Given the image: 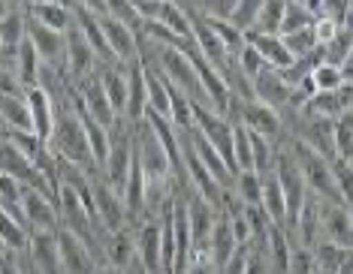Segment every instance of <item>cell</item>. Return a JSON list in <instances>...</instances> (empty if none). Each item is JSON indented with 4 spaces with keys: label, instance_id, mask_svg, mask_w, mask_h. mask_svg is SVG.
I'll return each mask as SVG.
<instances>
[{
    "label": "cell",
    "instance_id": "obj_23",
    "mask_svg": "<svg viewBox=\"0 0 353 274\" xmlns=\"http://www.w3.org/2000/svg\"><path fill=\"white\" fill-rule=\"evenodd\" d=\"M260 208L266 211V217L275 226L287 229V202H284V193H281V184L272 172L260 175Z\"/></svg>",
    "mask_w": 353,
    "mask_h": 274
},
{
    "label": "cell",
    "instance_id": "obj_18",
    "mask_svg": "<svg viewBox=\"0 0 353 274\" xmlns=\"http://www.w3.org/2000/svg\"><path fill=\"white\" fill-rule=\"evenodd\" d=\"M251 87H254V96H256V100H263V103H266V106H272V109L287 112V106H290V87L284 85V78H281L278 70L263 67V70L251 78Z\"/></svg>",
    "mask_w": 353,
    "mask_h": 274
},
{
    "label": "cell",
    "instance_id": "obj_11",
    "mask_svg": "<svg viewBox=\"0 0 353 274\" xmlns=\"http://www.w3.org/2000/svg\"><path fill=\"white\" fill-rule=\"evenodd\" d=\"M21 94H25V103H28L30 133L46 142L52 133V124H54V109H58V103H54V96H52V87L34 85V87H25Z\"/></svg>",
    "mask_w": 353,
    "mask_h": 274
},
{
    "label": "cell",
    "instance_id": "obj_36",
    "mask_svg": "<svg viewBox=\"0 0 353 274\" xmlns=\"http://www.w3.org/2000/svg\"><path fill=\"white\" fill-rule=\"evenodd\" d=\"M314 21V15L305 10L302 3H296V0H287L284 3V15H281V24H278V36L284 34H293V30L305 28V24Z\"/></svg>",
    "mask_w": 353,
    "mask_h": 274
},
{
    "label": "cell",
    "instance_id": "obj_38",
    "mask_svg": "<svg viewBox=\"0 0 353 274\" xmlns=\"http://www.w3.org/2000/svg\"><path fill=\"white\" fill-rule=\"evenodd\" d=\"M260 3L263 0H236V6H232V12H230V21L236 24L239 30H251L254 28V21H256V12H260Z\"/></svg>",
    "mask_w": 353,
    "mask_h": 274
},
{
    "label": "cell",
    "instance_id": "obj_34",
    "mask_svg": "<svg viewBox=\"0 0 353 274\" xmlns=\"http://www.w3.org/2000/svg\"><path fill=\"white\" fill-rule=\"evenodd\" d=\"M284 3H287V0H263L254 28L248 30V34H278L281 15H284Z\"/></svg>",
    "mask_w": 353,
    "mask_h": 274
},
{
    "label": "cell",
    "instance_id": "obj_31",
    "mask_svg": "<svg viewBox=\"0 0 353 274\" xmlns=\"http://www.w3.org/2000/svg\"><path fill=\"white\" fill-rule=\"evenodd\" d=\"M314 24V21H311ZM311 24H305V28L293 30V34H284L281 36V43H284V48L293 54V58H311L317 61V36H314V28Z\"/></svg>",
    "mask_w": 353,
    "mask_h": 274
},
{
    "label": "cell",
    "instance_id": "obj_39",
    "mask_svg": "<svg viewBox=\"0 0 353 274\" xmlns=\"http://www.w3.org/2000/svg\"><path fill=\"white\" fill-rule=\"evenodd\" d=\"M329 172H332L335 190L341 193V199L350 202V157H329Z\"/></svg>",
    "mask_w": 353,
    "mask_h": 274
},
{
    "label": "cell",
    "instance_id": "obj_29",
    "mask_svg": "<svg viewBox=\"0 0 353 274\" xmlns=\"http://www.w3.org/2000/svg\"><path fill=\"white\" fill-rule=\"evenodd\" d=\"M311 256H314V265L323 271H339L344 262H350V247H341V244H332L326 238H317L311 244Z\"/></svg>",
    "mask_w": 353,
    "mask_h": 274
},
{
    "label": "cell",
    "instance_id": "obj_27",
    "mask_svg": "<svg viewBox=\"0 0 353 274\" xmlns=\"http://www.w3.org/2000/svg\"><path fill=\"white\" fill-rule=\"evenodd\" d=\"M0 124L12 130H30V115L25 94H0Z\"/></svg>",
    "mask_w": 353,
    "mask_h": 274
},
{
    "label": "cell",
    "instance_id": "obj_20",
    "mask_svg": "<svg viewBox=\"0 0 353 274\" xmlns=\"http://www.w3.org/2000/svg\"><path fill=\"white\" fill-rule=\"evenodd\" d=\"M10 70H12V76H15V82H19L21 91H25V87L39 85V72H43V58L37 54V48L30 45V39H28V36L19 43V48H15Z\"/></svg>",
    "mask_w": 353,
    "mask_h": 274
},
{
    "label": "cell",
    "instance_id": "obj_16",
    "mask_svg": "<svg viewBox=\"0 0 353 274\" xmlns=\"http://www.w3.org/2000/svg\"><path fill=\"white\" fill-rule=\"evenodd\" d=\"M133 235H136V253H139L145 271L163 274V268H160V223H157V217H142L133 226Z\"/></svg>",
    "mask_w": 353,
    "mask_h": 274
},
{
    "label": "cell",
    "instance_id": "obj_40",
    "mask_svg": "<svg viewBox=\"0 0 353 274\" xmlns=\"http://www.w3.org/2000/svg\"><path fill=\"white\" fill-rule=\"evenodd\" d=\"M190 10H196L199 15H212V19H230L236 0H190Z\"/></svg>",
    "mask_w": 353,
    "mask_h": 274
},
{
    "label": "cell",
    "instance_id": "obj_21",
    "mask_svg": "<svg viewBox=\"0 0 353 274\" xmlns=\"http://www.w3.org/2000/svg\"><path fill=\"white\" fill-rule=\"evenodd\" d=\"M188 139H190V148H194V154H196L199 160H203V166L208 169V172H212V178L218 181L223 190H230V187H232V178H236V175L230 172V166L223 163V157H221L218 151H214L212 145H208V142L203 139V136H199V133L194 130V127L188 130Z\"/></svg>",
    "mask_w": 353,
    "mask_h": 274
},
{
    "label": "cell",
    "instance_id": "obj_6",
    "mask_svg": "<svg viewBox=\"0 0 353 274\" xmlns=\"http://www.w3.org/2000/svg\"><path fill=\"white\" fill-rule=\"evenodd\" d=\"M63 36H67V45H63V76H67L70 82H79V78L97 72L100 61L94 58V52H91V45H88V39L82 36V30H79L76 24H70Z\"/></svg>",
    "mask_w": 353,
    "mask_h": 274
},
{
    "label": "cell",
    "instance_id": "obj_4",
    "mask_svg": "<svg viewBox=\"0 0 353 274\" xmlns=\"http://www.w3.org/2000/svg\"><path fill=\"white\" fill-rule=\"evenodd\" d=\"M91 199H94V214H97V223L103 226V232H115L130 226L121 202V193L115 187H109L103 178H94L91 175Z\"/></svg>",
    "mask_w": 353,
    "mask_h": 274
},
{
    "label": "cell",
    "instance_id": "obj_25",
    "mask_svg": "<svg viewBox=\"0 0 353 274\" xmlns=\"http://www.w3.org/2000/svg\"><path fill=\"white\" fill-rule=\"evenodd\" d=\"M28 15L30 19H37L39 24H46V28L52 30H61V34H67V28L73 24V6H63V3H30L28 6Z\"/></svg>",
    "mask_w": 353,
    "mask_h": 274
},
{
    "label": "cell",
    "instance_id": "obj_10",
    "mask_svg": "<svg viewBox=\"0 0 353 274\" xmlns=\"http://www.w3.org/2000/svg\"><path fill=\"white\" fill-rule=\"evenodd\" d=\"M54 238H58V256H61L63 274H97L100 271V262L94 260V253L88 251L73 232L58 226L54 229Z\"/></svg>",
    "mask_w": 353,
    "mask_h": 274
},
{
    "label": "cell",
    "instance_id": "obj_48",
    "mask_svg": "<svg viewBox=\"0 0 353 274\" xmlns=\"http://www.w3.org/2000/svg\"><path fill=\"white\" fill-rule=\"evenodd\" d=\"M0 63H6V67H10V58H6V52H3V45H0Z\"/></svg>",
    "mask_w": 353,
    "mask_h": 274
},
{
    "label": "cell",
    "instance_id": "obj_51",
    "mask_svg": "<svg viewBox=\"0 0 353 274\" xmlns=\"http://www.w3.org/2000/svg\"><path fill=\"white\" fill-rule=\"evenodd\" d=\"M6 12V3H3V0H0V15H3Z\"/></svg>",
    "mask_w": 353,
    "mask_h": 274
},
{
    "label": "cell",
    "instance_id": "obj_17",
    "mask_svg": "<svg viewBox=\"0 0 353 274\" xmlns=\"http://www.w3.org/2000/svg\"><path fill=\"white\" fill-rule=\"evenodd\" d=\"M127 70V106H124V124H139L148 109L145 100V70H142V58L124 63Z\"/></svg>",
    "mask_w": 353,
    "mask_h": 274
},
{
    "label": "cell",
    "instance_id": "obj_15",
    "mask_svg": "<svg viewBox=\"0 0 353 274\" xmlns=\"http://www.w3.org/2000/svg\"><path fill=\"white\" fill-rule=\"evenodd\" d=\"M239 247V238H236V229H232V220L227 211H218L214 217V226H212V235H208V247H205V256L212 260L214 271L223 268V262L236 253Z\"/></svg>",
    "mask_w": 353,
    "mask_h": 274
},
{
    "label": "cell",
    "instance_id": "obj_14",
    "mask_svg": "<svg viewBox=\"0 0 353 274\" xmlns=\"http://www.w3.org/2000/svg\"><path fill=\"white\" fill-rule=\"evenodd\" d=\"M28 256L34 262L37 274H63L61 268V256H58V238L54 232H28Z\"/></svg>",
    "mask_w": 353,
    "mask_h": 274
},
{
    "label": "cell",
    "instance_id": "obj_32",
    "mask_svg": "<svg viewBox=\"0 0 353 274\" xmlns=\"http://www.w3.org/2000/svg\"><path fill=\"white\" fill-rule=\"evenodd\" d=\"M248 145H251V169L256 175L272 172V163H275V145H272L269 136H260L254 130H248Z\"/></svg>",
    "mask_w": 353,
    "mask_h": 274
},
{
    "label": "cell",
    "instance_id": "obj_30",
    "mask_svg": "<svg viewBox=\"0 0 353 274\" xmlns=\"http://www.w3.org/2000/svg\"><path fill=\"white\" fill-rule=\"evenodd\" d=\"M203 19H205L208 28L214 30V36L221 39V45H223V52H227V58H236V54L245 48V43H248L245 30H239L230 19H212V15H203Z\"/></svg>",
    "mask_w": 353,
    "mask_h": 274
},
{
    "label": "cell",
    "instance_id": "obj_2",
    "mask_svg": "<svg viewBox=\"0 0 353 274\" xmlns=\"http://www.w3.org/2000/svg\"><path fill=\"white\" fill-rule=\"evenodd\" d=\"M272 175L281 184V193H284V202H287V226H293L296 214H299L302 202L308 199V184L302 178V169L293 160L290 148H278L275 151V163H272Z\"/></svg>",
    "mask_w": 353,
    "mask_h": 274
},
{
    "label": "cell",
    "instance_id": "obj_50",
    "mask_svg": "<svg viewBox=\"0 0 353 274\" xmlns=\"http://www.w3.org/2000/svg\"><path fill=\"white\" fill-rule=\"evenodd\" d=\"M3 256H6V247H3V244H0V260H3Z\"/></svg>",
    "mask_w": 353,
    "mask_h": 274
},
{
    "label": "cell",
    "instance_id": "obj_42",
    "mask_svg": "<svg viewBox=\"0 0 353 274\" xmlns=\"http://www.w3.org/2000/svg\"><path fill=\"white\" fill-rule=\"evenodd\" d=\"M350 6H353V0H323L317 15L332 19L335 24H347L350 21Z\"/></svg>",
    "mask_w": 353,
    "mask_h": 274
},
{
    "label": "cell",
    "instance_id": "obj_45",
    "mask_svg": "<svg viewBox=\"0 0 353 274\" xmlns=\"http://www.w3.org/2000/svg\"><path fill=\"white\" fill-rule=\"evenodd\" d=\"M0 274H21L19 268H15V262H12V253H6L3 260H0Z\"/></svg>",
    "mask_w": 353,
    "mask_h": 274
},
{
    "label": "cell",
    "instance_id": "obj_37",
    "mask_svg": "<svg viewBox=\"0 0 353 274\" xmlns=\"http://www.w3.org/2000/svg\"><path fill=\"white\" fill-rule=\"evenodd\" d=\"M350 120H353L350 112L332 120V151H335V157H350V151H353V124Z\"/></svg>",
    "mask_w": 353,
    "mask_h": 274
},
{
    "label": "cell",
    "instance_id": "obj_26",
    "mask_svg": "<svg viewBox=\"0 0 353 274\" xmlns=\"http://www.w3.org/2000/svg\"><path fill=\"white\" fill-rule=\"evenodd\" d=\"M0 244L6 247V253H21L28 251V229L21 226V220L10 208L0 205Z\"/></svg>",
    "mask_w": 353,
    "mask_h": 274
},
{
    "label": "cell",
    "instance_id": "obj_33",
    "mask_svg": "<svg viewBox=\"0 0 353 274\" xmlns=\"http://www.w3.org/2000/svg\"><path fill=\"white\" fill-rule=\"evenodd\" d=\"M230 190H232V196H236L242 205H260V175L251 172V169L236 172Z\"/></svg>",
    "mask_w": 353,
    "mask_h": 274
},
{
    "label": "cell",
    "instance_id": "obj_5",
    "mask_svg": "<svg viewBox=\"0 0 353 274\" xmlns=\"http://www.w3.org/2000/svg\"><path fill=\"white\" fill-rule=\"evenodd\" d=\"M317 238H326V241L341 244V247H350L353 244L350 205L317 199Z\"/></svg>",
    "mask_w": 353,
    "mask_h": 274
},
{
    "label": "cell",
    "instance_id": "obj_44",
    "mask_svg": "<svg viewBox=\"0 0 353 274\" xmlns=\"http://www.w3.org/2000/svg\"><path fill=\"white\" fill-rule=\"evenodd\" d=\"M73 3L85 6V10H91L94 15H106V3H103V0H73Z\"/></svg>",
    "mask_w": 353,
    "mask_h": 274
},
{
    "label": "cell",
    "instance_id": "obj_3",
    "mask_svg": "<svg viewBox=\"0 0 353 274\" xmlns=\"http://www.w3.org/2000/svg\"><path fill=\"white\" fill-rule=\"evenodd\" d=\"M19 211H21V223L30 229H39V232H54L61 226V214H58V202L43 190H34V187H21V202H19Z\"/></svg>",
    "mask_w": 353,
    "mask_h": 274
},
{
    "label": "cell",
    "instance_id": "obj_22",
    "mask_svg": "<svg viewBox=\"0 0 353 274\" xmlns=\"http://www.w3.org/2000/svg\"><path fill=\"white\" fill-rule=\"evenodd\" d=\"M97 76H100L103 91H106V100H109L112 112H115V118L121 120L124 106H127V70H124V63H115V67H103L100 63Z\"/></svg>",
    "mask_w": 353,
    "mask_h": 274
},
{
    "label": "cell",
    "instance_id": "obj_41",
    "mask_svg": "<svg viewBox=\"0 0 353 274\" xmlns=\"http://www.w3.org/2000/svg\"><path fill=\"white\" fill-rule=\"evenodd\" d=\"M232 61H236V67L242 70L248 78H254L256 72H260L263 67H266V61H263L260 54H256V48H254L251 43H245V48H242V52H239V54H236V58H232Z\"/></svg>",
    "mask_w": 353,
    "mask_h": 274
},
{
    "label": "cell",
    "instance_id": "obj_46",
    "mask_svg": "<svg viewBox=\"0 0 353 274\" xmlns=\"http://www.w3.org/2000/svg\"><path fill=\"white\" fill-rule=\"evenodd\" d=\"M6 3V10H21V12H28V6L34 3V0H3Z\"/></svg>",
    "mask_w": 353,
    "mask_h": 274
},
{
    "label": "cell",
    "instance_id": "obj_49",
    "mask_svg": "<svg viewBox=\"0 0 353 274\" xmlns=\"http://www.w3.org/2000/svg\"><path fill=\"white\" fill-rule=\"evenodd\" d=\"M335 274H350V262H344V265H341V268L335 271Z\"/></svg>",
    "mask_w": 353,
    "mask_h": 274
},
{
    "label": "cell",
    "instance_id": "obj_8",
    "mask_svg": "<svg viewBox=\"0 0 353 274\" xmlns=\"http://www.w3.org/2000/svg\"><path fill=\"white\" fill-rule=\"evenodd\" d=\"M100 30L106 39L109 52L115 54L118 63H130L139 58V34H136L133 24H127L121 19H112V15H100Z\"/></svg>",
    "mask_w": 353,
    "mask_h": 274
},
{
    "label": "cell",
    "instance_id": "obj_28",
    "mask_svg": "<svg viewBox=\"0 0 353 274\" xmlns=\"http://www.w3.org/2000/svg\"><path fill=\"white\" fill-rule=\"evenodd\" d=\"M21 39H25V12L6 10L3 15H0V45H3L10 63H12V54H15V48H19Z\"/></svg>",
    "mask_w": 353,
    "mask_h": 274
},
{
    "label": "cell",
    "instance_id": "obj_13",
    "mask_svg": "<svg viewBox=\"0 0 353 274\" xmlns=\"http://www.w3.org/2000/svg\"><path fill=\"white\" fill-rule=\"evenodd\" d=\"M236 124H245L248 130L260 133V136H269V139H278L281 133H284V115H281L278 109L266 106L263 100H245L242 106H239V118Z\"/></svg>",
    "mask_w": 353,
    "mask_h": 274
},
{
    "label": "cell",
    "instance_id": "obj_1",
    "mask_svg": "<svg viewBox=\"0 0 353 274\" xmlns=\"http://www.w3.org/2000/svg\"><path fill=\"white\" fill-rule=\"evenodd\" d=\"M63 91H67V87H63ZM67 96H63V103L54 109V124H52V133H49V139H46V145H49V151L54 157L70 160V163H76V166L88 169V172H94L97 166H94L91 148H88L82 120H79L73 103H70Z\"/></svg>",
    "mask_w": 353,
    "mask_h": 274
},
{
    "label": "cell",
    "instance_id": "obj_24",
    "mask_svg": "<svg viewBox=\"0 0 353 274\" xmlns=\"http://www.w3.org/2000/svg\"><path fill=\"white\" fill-rule=\"evenodd\" d=\"M245 36H248V43L256 48V54L266 61V67H272V70H284L296 61L293 54L284 48L278 34H245Z\"/></svg>",
    "mask_w": 353,
    "mask_h": 274
},
{
    "label": "cell",
    "instance_id": "obj_35",
    "mask_svg": "<svg viewBox=\"0 0 353 274\" xmlns=\"http://www.w3.org/2000/svg\"><path fill=\"white\" fill-rule=\"evenodd\" d=\"M311 82H314V91H339L344 85V76L335 63L314 61L311 63Z\"/></svg>",
    "mask_w": 353,
    "mask_h": 274
},
{
    "label": "cell",
    "instance_id": "obj_19",
    "mask_svg": "<svg viewBox=\"0 0 353 274\" xmlns=\"http://www.w3.org/2000/svg\"><path fill=\"white\" fill-rule=\"evenodd\" d=\"M133 256H136L133 226H124V229H115V232H106V235H103V268L121 271Z\"/></svg>",
    "mask_w": 353,
    "mask_h": 274
},
{
    "label": "cell",
    "instance_id": "obj_7",
    "mask_svg": "<svg viewBox=\"0 0 353 274\" xmlns=\"http://www.w3.org/2000/svg\"><path fill=\"white\" fill-rule=\"evenodd\" d=\"M25 36L30 39V45L37 48V54L43 58L46 67L63 72V45H67V36H63L61 30L46 28V24H39L37 19H30L25 12Z\"/></svg>",
    "mask_w": 353,
    "mask_h": 274
},
{
    "label": "cell",
    "instance_id": "obj_12",
    "mask_svg": "<svg viewBox=\"0 0 353 274\" xmlns=\"http://www.w3.org/2000/svg\"><path fill=\"white\" fill-rule=\"evenodd\" d=\"M97 70H100V67H97ZM70 85H73L76 100L82 103V109H85L94 120H100L103 127H112V124H115L118 118H115V112H112V106H109L106 91H103L97 72H91V76L79 78V82H70Z\"/></svg>",
    "mask_w": 353,
    "mask_h": 274
},
{
    "label": "cell",
    "instance_id": "obj_47",
    "mask_svg": "<svg viewBox=\"0 0 353 274\" xmlns=\"http://www.w3.org/2000/svg\"><path fill=\"white\" fill-rule=\"evenodd\" d=\"M299 3H302L311 15H317V12H320V3H323V0H299Z\"/></svg>",
    "mask_w": 353,
    "mask_h": 274
},
{
    "label": "cell",
    "instance_id": "obj_9",
    "mask_svg": "<svg viewBox=\"0 0 353 274\" xmlns=\"http://www.w3.org/2000/svg\"><path fill=\"white\" fill-rule=\"evenodd\" d=\"M350 106H353V91H350V82H344L339 91H314L308 100H305V106L296 112V115L335 120V118L347 115Z\"/></svg>",
    "mask_w": 353,
    "mask_h": 274
},
{
    "label": "cell",
    "instance_id": "obj_52",
    "mask_svg": "<svg viewBox=\"0 0 353 274\" xmlns=\"http://www.w3.org/2000/svg\"><path fill=\"white\" fill-rule=\"evenodd\" d=\"M296 3H299V0H296Z\"/></svg>",
    "mask_w": 353,
    "mask_h": 274
},
{
    "label": "cell",
    "instance_id": "obj_43",
    "mask_svg": "<svg viewBox=\"0 0 353 274\" xmlns=\"http://www.w3.org/2000/svg\"><path fill=\"white\" fill-rule=\"evenodd\" d=\"M311 28H314L317 45H323V43H329V39H332L335 34H339V30L344 28V24H335L332 19H323V15H314V24H311Z\"/></svg>",
    "mask_w": 353,
    "mask_h": 274
}]
</instances>
